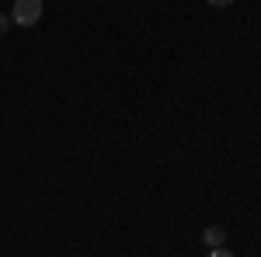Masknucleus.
I'll return each mask as SVG.
<instances>
[{
    "mask_svg": "<svg viewBox=\"0 0 261 257\" xmlns=\"http://www.w3.org/2000/svg\"><path fill=\"white\" fill-rule=\"evenodd\" d=\"M11 21L21 24V28H32L42 21V0H14L11 7Z\"/></svg>",
    "mask_w": 261,
    "mask_h": 257,
    "instance_id": "obj_1",
    "label": "nucleus"
},
{
    "mask_svg": "<svg viewBox=\"0 0 261 257\" xmlns=\"http://www.w3.org/2000/svg\"><path fill=\"white\" fill-rule=\"evenodd\" d=\"M202 243H205L209 250H220L223 243H226V230H223V226H205V233H202Z\"/></svg>",
    "mask_w": 261,
    "mask_h": 257,
    "instance_id": "obj_2",
    "label": "nucleus"
},
{
    "mask_svg": "<svg viewBox=\"0 0 261 257\" xmlns=\"http://www.w3.org/2000/svg\"><path fill=\"white\" fill-rule=\"evenodd\" d=\"M11 24H14V21H11V14H0V35H4V32H7Z\"/></svg>",
    "mask_w": 261,
    "mask_h": 257,
    "instance_id": "obj_3",
    "label": "nucleus"
},
{
    "mask_svg": "<svg viewBox=\"0 0 261 257\" xmlns=\"http://www.w3.org/2000/svg\"><path fill=\"white\" fill-rule=\"evenodd\" d=\"M230 4H237V0H209V7H230Z\"/></svg>",
    "mask_w": 261,
    "mask_h": 257,
    "instance_id": "obj_4",
    "label": "nucleus"
},
{
    "mask_svg": "<svg viewBox=\"0 0 261 257\" xmlns=\"http://www.w3.org/2000/svg\"><path fill=\"white\" fill-rule=\"evenodd\" d=\"M209 257H233V254H230L226 247H220V250H213V254H209Z\"/></svg>",
    "mask_w": 261,
    "mask_h": 257,
    "instance_id": "obj_5",
    "label": "nucleus"
}]
</instances>
